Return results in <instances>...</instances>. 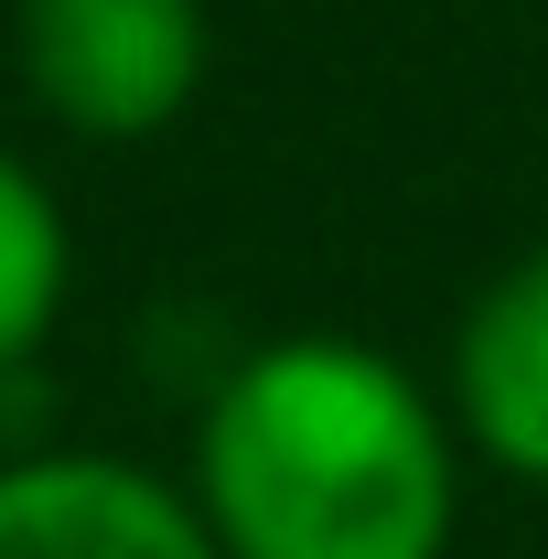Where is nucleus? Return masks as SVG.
Segmentation results:
<instances>
[{"label":"nucleus","mask_w":548,"mask_h":559,"mask_svg":"<svg viewBox=\"0 0 548 559\" xmlns=\"http://www.w3.org/2000/svg\"><path fill=\"white\" fill-rule=\"evenodd\" d=\"M194 506L226 559H452L463 419L366 334H270L194 419Z\"/></svg>","instance_id":"1"},{"label":"nucleus","mask_w":548,"mask_h":559,"mask_svg":"<svg viewBox=\"0 0 548 559\" xmlns=\"http://www.w3.org/2000/svg\"><path fill=\"white\" fill-rule=\"evenodd\" d=\"M11 55L33 108L75 140H162L215 66L205 0H22Z\"/></svg>","instance_id":"2"},{"label":"nucleus","mask_w":548,"mask_h":559,"mask_svg":"<svg viewBox=\"0 0 548 559\" xmlns=\"http://www.w3.org/2000/svg\"><path fill=\"white\" fill-rule=\"evenodd\" d=\"M0 559H226L194 485H162L119 452L0 463Z\"/></svg>","instance_id":"3"},{"label":"nucleus","mask_w":548,"mask_h":559,"mask_svg":"<svg viewBox=\"0 0 548 559\" xmlns=\"http://www.w3.org/2000/svg\"><path fill=\"white\" fill-rule=\"evenodd\" d=\"M441 399L463 419L474 463L548 485V237L463 301L452 355H441Z\"/></svg>","instance_id":"4"},{"label":"nucleus","mask_w":548,"mask_h":559,"mask_svg":"<svg viewBox=\"0 0 548 559\" xmlns=\"http://www.w3.org/2000/svg\"><path fill=\"white\" fill-rule=\"evenodd\" d=\"M65 290H75L65 205H55V183H44L22 151H0V377H11L22 355H44Z\"/></svg>","instance_id":"5"}]
</instances>
